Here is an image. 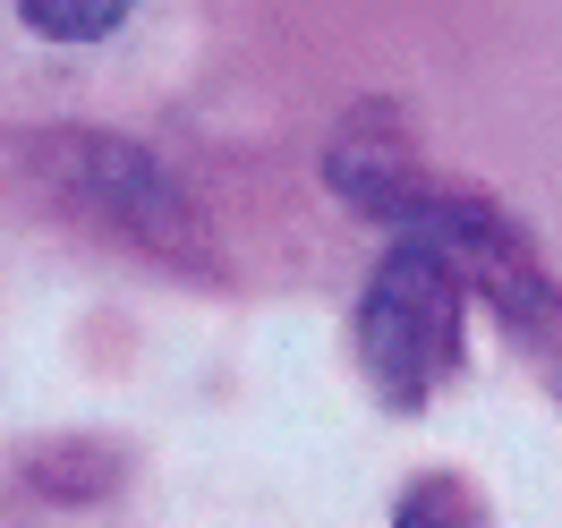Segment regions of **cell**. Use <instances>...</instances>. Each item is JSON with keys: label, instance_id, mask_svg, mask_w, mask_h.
I'll list each match as a JSON object with an SVG mask.
<instances>
[{"label": "cell", "instance_id": "1", "mask_svg": "<svg viewBox=\"0 0 562 528\" xmlns=\"http://www.w3.org/2000/svg\"><path fill=\"white\" fill-rule=\"evenodd\" d=\"M9 171L52 222H69L77 239H103L120 256L171 265V273H213L205 213L179 188L171 162H154L145 145L103 137V128H43V137L9 145Z\"/></svg>", "mask_w": 562, "mask_h": 528}, {"label": "cell", "instance_id": "2", "mask_svg": "<svg viewBox=\"0 0 562 528\" xmlns=\"http://www.w3.org/2000/svg\"><path fill=\"white\" fill-rule=\"evenodd\" d=\"M460 299H469V282L443 247L409 239V231L384 247L375 282L358 299V358L392 409L435 401V384L460 367Z\"/></svg>", "mask_w": 562, "mask_h": 528}, {"label": "cell", "instance_id": "3", "mask_svg": "<svg viewBox=\"0 0 562 528\" xmlns=\"http://www.w3.org/2000/svg\"><path fill=\"white\" fill-rule=\"evenodd\" d=\"M137 0H18V18L35 26L43 43H103L128 26Z\"/></svg>", "mask_w": 562, "mask_h": 528}, {"label": "cell", "instance_id": "4", "mask_svg": "<svg viewBox=\"0 0 562 528\" xmlns=\"http://www.w3.org/2000/svg\"><path fill=\"white\" fill-rule=\"evenodd\" d=\"M392 528H486V512H477V494L460 486V478H426V486H409V503L392 512Z\"/></svg>", "mask_w": 562, "mask_h": 528}]
</instances>
